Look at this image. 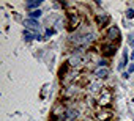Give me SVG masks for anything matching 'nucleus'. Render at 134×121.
Returning a JSON list of instances; mask_svg holds the SVG:
<instances>
[{
  "mask_svg": "<svg viewBox=\"0 0 134 121\" xmlns=\"http://www.w3.org/2000/svg\"><path fill=\"white\" fill-rule=\"evenodd\" d=\"M106 38L112 43V41H115V43H118L120 41V30L117 28V27H110L109 30H107V35H106Z\"/></svg>",
  "mask_w": 134,
  "mask_h": 121,
  "instance_id": "1",
  "label": "nucleus"
},
{
  "mask_svg": "<svg viewBox=\"0 0 134 121\" xmlns=\"http://www.w3.org/2000/svg\"><path fill=\"white\" fill-rule=\"evenodd\" d=\"M112 99V93L107 90H101V96H99V104L101 105H107Z\"/></svg>",
  "mask_w": 134,
  "mask_h": 121,
  "instance_id": "2",
  "label": "nucleus"
},
{
  "mask_svg": "<svg viewBox=\"0 0 134 121\" xmlns=\"http://www.w3.org/2000/svg\"><path fill=\"white\" fill-rule=\"evenodd\" d=\"M79 21H81V19H79V14L74 13V11H71V13H70V27H71V28H76V27L79 25Z\"/></svg>",
  "mask_w": 134,
  "mask_h": 121,
  "instance_id": "3",
  "label": "nucleus"
},
{
  "mask_svg": "<svg viewBox=\"0 0 134 121\" xmlns=\"http://www.w3.org/2000/svg\"><path fill=\"white\" fill-rule=\"evenodd\" d=\"M24 25H25L27 30H40V24H38L35 19H27V21L24 22Z\"/></svg>",
  "mask_w": 134,
  "mask_h": 121,
  "instance_id": "4",
  "label": "nucleus"
},
{
  "mask_svg": "<svg viewBox=\"0 0 134 121\" xmlns=\"http://www.w3.org/2000/svg\"><path fill=\"white\" fill-rule=\"evenodd\" d=\"M98 24L101 25V27H106L107 25V22H109V16L106 14V13H101V14H98Z\"/></svg>",
  "mask_w": 134,
  "mask_h": 121,
  "instance_id": "5",
  "label": "nucleus"
},
{
  "mask_svg": "<svg viewBox=\"0 0 134 121\" xmlns=\"http://www.w3.org/2000/svg\"><path fill=\"white\" fill-rule=\"evenodd\" d=\"M77 116H79V112H77V110H68L63 119H65V121H71V119H74V118H77Z\"/></svg>",
  "mask_w": 134,
  "mask_h": 121,
  "instance_id": "6",
  "label": "nucleus"
},
{
  "mask_svg": "<svg viewBox=\"0 0 134 121\" xmlns=\"http://www.w3.org/2000/svg\"><path fill=\"white\" fill-rule=\"evenodd\" d=\"M95 76H96L98 79H106V77L109 76V69H106V68H99V69H96Z\"/></svg>",
  "mask_w": 134,
  "mask_h": 121,
  "instance_id": "7",
  "label": "nucleus"
},
{
  "mask_svg": "<svg viewBox=\"0 0 134 121\" xmlns=\"http://www.w3.org/2000/svg\"><path fill=\"white\" fill-rule=\"evenodd\" d=\"M98 118H99L101 121H107V119H110V118H112V113H110L109 110H103V112H99V113H98Z\"/></svg>",
  "mask_w": 134,
  "mask_h": 121,
  "instance_id": "8",
  "label": "nucleus"
},
{
  "mask_svg": "<svg viewBox=\"0 0 134 121\" xmlns=\"http://www.w3.org/2000/svg\"><path fill=\"white\" fill-rule=\"evenodd\" d=\"M103 53L106 55V57H109V55H115V47L110 44V46H104L103 47Z\"/></svg>",
  "mask_w": 134,
  "mask_h": 121,
  "instance_id": "9",
  "label": "nucleus"
},
{
  "mask_svg": "<svg viewBox=\"0 0 134 121\" xmlns=\"http://www.w3.org/2000/svg\"><path fill=\"white\" fill-rule=\"evenodd\" d=\"M81 62H82L81 55H76V57H73V58L70 60V65H71V66H79V65H81Z\"/></svg>",
  "mask_w": 134,
  "mask_h": 121,
  "instance_id": "10",
  "label": "nucleus"
},
{
  "mask_svg": "<svg viewBox=\"0 0 134 121\" xmlns=\"http://www.w3.org/2000/svg\"><path fill=\"white\" fill-rule=\"evenodd\" d=\"M40 5H41V0H33V2H27V3H25L27 8H36V7H40Z\"/></svg>",
  "mask_w": 134,
  "mask_h": 121,
  "instance_id": "11",
  "label": "nucleus"
},
{
  "mask_svg": "<svg viewBox=\"0 0 134 121\" xmlns=\"http://www.w3.org/2000/svg\"><path fill=\"white\" fill-rule=\"evenodd\" d=\"M24 38H25V41H30V39L36 38V35H33V33H30L29 30H25V32H24Z\"/></svg>",
  "mask_w": 134,
  "mask_h": 121,
  "instance_id": "12",
  "label": "nucleus"
},
{
  "mask_svg": "<svg viewBox=\"0 0 134 121\" xmlns=\"http://www.w3.org/2000/svg\"><path fill=\"white\" fill-rule=\"evenodd\" d=\"M41 16V10H33L32 13H30V17L32 19H36V17H40Z\"/></svg>",
  "mask_w": 134,
  "mask_h": 121,
  "instance_id": "13",
  "label": "nucleus"
},
{
  "mask_svg": "<svg viewBox=\"0 0 134 121\" xmlns=\"http://www.w3.org/2000/svg\"><path fill=\"white\" fill-rule=\"evenodd\" d=\"M126 62H128V53H126V52H125V53H123V60H121V63H120V65H118V68H120V69H121V68H123V66H125V63H126Z\"/></svg>",
  "mask_w": 134,
  "mask_h": 121,
  "instance_id": "14",
  "label": "nucleus"
},
{
  "mask_svg": "<svg viewBox=\"0 0 134 121\" xmlns=\"http://www.w3.org/2000/svg\"><path fill=\"white\" fill-rule=\"evenodd\" d=\"M90 91H92V93H98V91H99V83H93V85L90 87Z\"/></svg>",
  "mask_w": 134,
  "mask_h": 121,
  "instance_id": "15",
  "label": "nucleus"
},
{
  "mask_svg": "<svg viewBox=\"0 0 134 121\" xmlns=\"http://www.w3.org/2000/svg\"><path fill=\"white\" fill-rule=\"evenodd\" d=\"M126 17H128V19H132V17H134V10H131V8L126 10Z\"/></svg>",
  "mask_w": 134,
  "mask_h": 121,
  "instance_id": "16",
  "label": "nucleus"
},
{
  "mask_svg": "<svg viewBox=\"0 0 134 121\" xmlns=\"http://www.w3.org/2000/svg\"><path fill=\"white\" fill-rule=\"evenodd\" d=\"M128 43H129L131 46H134V33H131V35L128 36Z\"/></svg>",
  "mask_w": 134,
  "mask_h": 121,
  "instance_id": "17",
  "label": "nucleus"
},
{
  "mask_svg": "<svg viewBox=\"0 0 134 121\" xmlns=\"http://www.w3.org/2000/svg\"><path fill=\"white\" fill-rule=\"evenodd\" d=\"M99 66H106L107 65V62H106V60H99V63H98Z\"/></svg>",
  "mask_w": 134,
  "mask_h": 121,
  "instance_id": "18",
  "label": "nucleus"
},
{
  "mask_svg": "<svg viewBox=\"0 0 134 121\" xmlns=\"http://www.w3.org/2000/svg\"><path fill=\"white\" fill-rule=\"evenodd\" d=\"M132 71H134V65H129V68H128V74L132 72Z\"/></svg>",
  "mask_w": 134,
  "mask_h": 121,
  "instance_id": "19",
  "label": "nucleus"
}]
</instances>
